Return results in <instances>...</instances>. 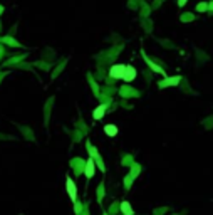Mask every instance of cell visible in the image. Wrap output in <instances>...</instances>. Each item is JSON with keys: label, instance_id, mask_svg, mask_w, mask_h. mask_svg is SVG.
<instances>
[{"label": "cell", "instance_id": "obj_1", "mask_svg": "<svg viewBox=\"0 0 213 215\" xmlns=\"http://www.w3.org/2000/svg\"><path fill=\"white\" fill-rule=\"evenodd\" d=\"M124 72H126V66L124 64H116L109 69V76L114 77V79H123Z\"/></svg>", "mask_w": 213, "mask_h": 215}, {"label": "cell", "instance_id": "obj_2", "mask_svg": "<svg viewBox=\"0 0 213 215\" xmlns=\"http://www.w3.org/2000/svg\"><path fill=\"white\" fill-rule=\"evenodd\" d=\"M66 188H67V193H69L70 200H72V202H76V198H77V188H76L74 182L70 180L69 177H67V180H66Z\"/></svg>", "mask_w": 213, "mask_h": 215}, {"label": "cell", "instance_id": "obj_3", "mask_svg": "<svg viewBox=\"0 0 213 215\" xmlns=\"http://www.w3.org/2000/svg\"><path fill=\"white\" fill-rule=\"evenodd\" d=\"M134 77H136V69L131 67V66H126V72H124V76H123V81L129 82V81H133Z\"/></svg>", "mask_w": 213, "mask_h": 215}, {"label": "cell", "instance_id": "obj_4", "mask_svg": "<svg viewBox=\"0 0 213 215\" xmlns=\"http://www.w3.org/2000/svg\"><path fill=\"white\" fill-rule=\"evenodd\" d=\"M94 171H96L94 160L89 158V160H87V163H86V171H84V173H86V177H87V178H92V177H94Z\"/></svg>", "mask_w": 213, "mask_h": 215}, {"label": "cell", "instance_id": "obj_5", "mask_svg": "<svg viewBox=\"0 0 213 215\" xmlns=\"http://www.w3.org/2000/svg\"><path fill=\"white\" fill-rule=\"evenodd\" d=\"M104 113H106V106L101 104L94 109V114H92V116H94V119H101V118L104 116Z\"/></svg>", "mask_w": 213, "mask_h": 215}, {"label": "cell", "instance_id": "obj_6", "mask_svg": "<svg viewBox=\"0 0 213 215\" xmlns=\"http://www.w3.org/2000/svg\"><path fill=\"white\" fill-rule=\"evenodd\" d=\"M104 131H106V135H109V136H116V135H118V128H116L114 124H106Z\"/></svg>", "mask_w": 213, "mask_h": 215}, {"label": "cell", "instance_id": "obj_7", "mask_svg": "<svg viewBox=\"0 0 213 215\" xmlns=\"http://www.w3.org/2000/svg\"><path fill=\"white\" fill-rule=\"evenodd\" d=\"M121 210H123L124 215H133V213H134V210L131 209L129 202H123V203H121Z\"/></svg>", "mask_w": 213, "mask_h": 215}, {"label": "cell", "instance_id": "obj_8", "mask_svg": "<svg viewBox=\"0 0 213 215\" xmlns=\"http://www.w3.org/2000/svg\"><path fill=\"white\" fill-rule=\"evenodd\" d=\"M196 9H198V10H200V12H203V10H205V9H207V3H200V5H198V7H196Z\"/></svg>", "mask_w": 213, "mask_h": 215}, {"label": "cell", "instance_id": "obj_9", "mask_svg": "<svg viewBox=\"0 0 213 215\" xmlns=\"http://www.w3.org/2000/svg\"><path fill=\"white\" fill-rule=\"evenodd\" d=\"M184 3H186V0H178V5H180V7H183Z\"/></svg>", "mask_w": 213, "mask_h": 215}, {"label": "cell", "instance_id": "obj_10", "mask_svg": "<svg viewBox=\"0 0 213 215\" xmlns=\"http://www.w3.org/2000/svg\"><path fill=\"white\" fill-rule=\"evenodd\" d=\"M0 12H2V7H0Z\"/></svg>", "mask_w": 213, "mask_h": 215}]
</instances>
